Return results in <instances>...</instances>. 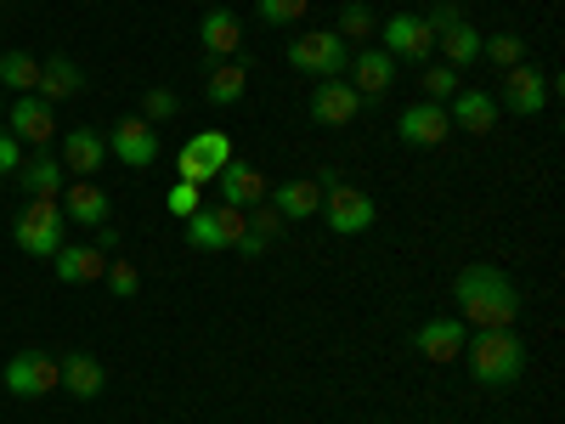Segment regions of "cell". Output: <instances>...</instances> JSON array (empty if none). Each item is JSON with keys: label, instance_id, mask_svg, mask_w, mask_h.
<instances>
[{"label": "cell", "instance_id": "obj_1", "mask_svg": "<svg viewBox=\"0 0 565 424\" xmlns=\"http://www.w3.org/2000/svg\"><path fill=\"white\" fill-rule=\"evenodd\" d=\"M452 300H458V317L469 328H514V317H521V289H514L509 272L492 266V261L463 266L452 277Z\"/></svg>", "mask_w": 565, "mask_h": 424}, {"label": "cell", "instance_id": "obj_21", "mask_svg": "<svg viewBox=\"0 0 565 424\" xmlns=\"http://www.w3.org/2000/svg\"><path fill=\"white\" fill-rule=\"evenodd\" d=\"M447 119H452V130L487 136L498 125V97H487V91H476V85H463L458 97H452V108H447Z\"/></svg>", "mask_w": 565, "mask_h": 424}, {"label": "cell", "instance_id": "obj_20", "mask_svg": "<svg viewBox=\"0 0 565 424\" xmlns=\"http://www.w3.org/2000/svg\"><path fill=\"white\" fill-rule=\"evenodd\" d=\"M12 136L18 141H34V148L57 136V114H52V103H45L40 91H29V97L12 103Z\"/></svg>", "mask_w": 565, "mask_h": 424}, {"label": "cell", "instance_id": "obj_3", "mask_svg": "<svg viewBox=\"0 0 565 424\" xmlns=\"http://www.w3.org/2000/svg\"><path fill=\"white\" fill-rule=\"evenodd\" d=\"M289 68L295 74H311V80H345V68H351V45L334 34V29H306V34H295L289 40Z\"/></svg>", "mask_w": 565, "mask_h": 424}, {"label": "cell", "instance_id": "obj_16", "mask_svg": "<svg viewBox=\"0 0 565 424\" xmlns=\"http://www.w3.org/2000/svg\"><path fill=\"white\" fill-rule=\"evenodd\" d=\"M362 108L367 103L351 91V80H317V91H311V119L317 125H351Z\"/></svg>", "mask_w": 565, "mask_h": 424}, {"label": "cell", "instance_id": "obj_18", "mask_svg": "<svg viewBox=\"0 0 565 424\" xmlns=\"http://www.w3.org/2000/svg\"><path fill=\"white\" fill-rule=\"evenodd\" d=\"M57 204H63V215L79 221V226H108V215H114V199L103 193L97 181H68Z\"/></svg>", "mask_w": 565, "mask_h": 424}, {"label": "cell", "instance_id": "obj_7", "mask_svg": "<svg viewBox=\"0 0 565 424\" xmlns=\"http://www.w3.org/2000/svg\"><path fill=\"white\" fill-rule=\"evenodd\" d=\"M373 34H380V52H391L396 63H430L436 57V34H430V23H424L418 12H396Z\"/></svg>", "mask_w": 565, "mask_h": 424}, {"label": "cell", "instance_id": "obj_19", "mask_svg": "<svg viewBox=\"0 0 565 424\" xmlns=\"http://www.w3.org/2000/svg\"><path fill=\"white\" fill-rule=\"evenodd\" d=\"M271 210L282 215V221H306V215H322V187L311 181V176H295V181H277L271 187Z\"/></svg>", "mask_w": 565, "mask_h": 424}, {"label": "cell", "instance_id": "obj_31", "mask_svg": "<svg viewBox=\"0 0 565 424\" xmlns=\"http://www.w3.org/2000/svg\"><path fill=\"white\" fill-rule=\"evenodd\" d=\"M373 29H380V18L367 12V0H345V7H340V23H334V34H340L345 45H362Z\"/></svg>", "mask_w": 565, "mask_h": 424}, {"label": "cell", "instance_id": "obj_2", "mask_svg": "<svg viewBox=\"0 0 565 424\" xmlns=\"http://www.w3.org/2000/svg\"><path fill=\"white\" fill-rule=\"evenodd\" d=\"M469 368V380L487 385V391H503L521 380V368H526V346L514 328H469V346L458 357Z\"/></svg>", "mask_w": 565, "mask_h": 424}, {"label": "cell", "instance_id": "obj_30", "mask_svg": "<svg viewBox=\"0 0 565 424\" xmlns=\"http://www.w3.org/2000/svg\"><path fill=\"white\" fill-rule=\"evenodd\" d=\"M40 80V63L29 52H0V91H18V97H29Z\"/></svg>", "mask_w": 565, "mask_h": 424}, {"label": "cell", "instance_id": "obj_17", "mask_svg": "<svg viewBox=\"0 0 565 424\" xmlns=\"http://www.w3.org/2000/svg\"><path fill=\"white\" fill-rule=\"evenodd\" d=\"M199 40H204V52L210 63H226V57H238V45H244V23L232 7H210L199 18Z\"/></svg>", "mask_w": 565, "mask_h": 424}, {"label": "cell", "instance_id": "obj_29", "mask_svg": "<svg viewBox=\"0 0 565 424\" xmlns=\"http://www.w3.org/2000/svg\"><path fill=\"white\" fill-rule=\"evenodd\" d=\"M418 91H424V103H452L458 91H463V74L458 68H447V63H424V74H418Z\"/></svg>", "mask_w": 565, "mask_h": 424}, {"label": "cell", "instance_id": "obj_24", "mask_svg": "<svg viewBox=\"0 0 565 424\" xmlns=\"http://www.w3.org/2000/svg\"><path fill=\"white\" fill-rule=\"evenodd\" d=\"M18 181H23L29 199H63L68 170H63V159H52V153H34L29 165H18Z\"/></svg>", "mask_w": 565, "mask_h": 424}, {"label": "cell", "instance_id": "obj_6", "mask_svg": "<svg viewBox=\"0 0 565 424\" xmlns=\"http://www.w3.org/2000/svg\"><path fill=\"white\" fill-rule=\"evenodd\" d=\"M554 91H559L554 74H543L537 63H514V68H503V97H498V108L521 114V119H537V114L548 108Z\"/></svg>", "mask_w": 565, "mask_h": 424}, {"label": "cell", "instance_id": "obj_37", "mask_svg": "<svg viewBox=\"0 0 565 424\" xmlns=\"http://www.w3.org/2000/svg\"><path fill=\"white\" fill-rule=\"evenodd\" d=\"M164 204H170V215H181V221H186L193 210H204V193H199L193 181H170V199H164Z\"/></svg>", "mask_w": 565, "mask_h": 424}, {"label": "cell", "instance_id": "obj_23", "mask_svg": "<svg viewBox=\"0 0 565 424\" xmlns=\"http://www.w3.org/2000/svg\"><path fill=\"white\" fill-rule=\"evenodd\" d=\"M52 272H57L63 283H103L108 255H103L97 244H63V250L52 255Z\"/></svg>", "mask_w": 565, "mask_h": 424}, {"label": "cell", "instance_id": "obj_38", "mask_svg": "<svg viewBox=\"0 0 565 424\" xmlns=\"http://www.w3.org/2000/svg\"><path fill=\"white\" fill-rule=\"evenodd\" d=\"M175 181H193V187H210V181H215V170H210V165H204V159H199L193 148H181V153H175Z\"/></svg>", "mask_w": 565, "mask_h": 424}, {"label": "cell", "instance_id": "obj_25", "mask_svg": "<svg viewBox=\"0 0 565 424\" xmlns=\"http://www.w3.org/2000/svg\"><path fill=\"white\" fill-rule=\"evenodd\" d=\"M244 91H249V68L238 57H226V63H210V80H204V97L215 108H238L244 103Z\"/></svg>", "mask_w": 565, "mask_h": 424}, {"label": "cell", "instance_id": "obj_27", "mask_svg": "<svg viewBox=\"0 0 565 424\" xmlns=\"http://www.w3.org/2000/svg\"><path fill=\"white\" fill-rule=\"evenodd\" d=\"M34 91H40L45 103H63V97H79V91H85V74H79V63H68V57H45Z\"/></svg>", "mask_w": 565, "mask_h": 424}, {"label": "cell", "instance_id": "obj_4", "mask_svg": "<svg viewBox=\"0 0 565 424\" xmlns=\"http://www.w3.org/2000/svg\"><path fill=\"white\" fill-rule=\"evenodd\" d=\"M63 226H68V215H63V204H57V199H29V210H23V215H18V226H12V239H18V250H23V255L52 261V255L63 250Z\"/></svg>", "mask_w": 565, "mask_h": 424}, {"label": "cell", "instance_id": "obj_35", "mask_svg": "<svg viewBox=\"0 0 565 424\" xmlns=\"http://www.w3.org/2000/svg\"><path fill=\"white\" fill-rule=\"evenodd\" d=\"M175 114H181V97H175L170 85H153L148 103H141V119H148V125H164V119H175Z\"/></svg>", "mask_w": 565, "mask_h": 424}, {"label": "cell", "instance_id": "obj_14", "mask_svg": "<svg viewBox=\"0 0 565 424\" xmlns=\"http://www.w3.org/2000/svg\"><path fill=\"white\" fill-rule=\"evenodd\" d=\"M351 91L362 103H380L385 91L396 85V57L391 52H380V45H367V52H351Z\"/></svg>", "mask_w": 565, "mask_h": 424}, {"label": "cell", "instance_id": "obj_8", "mask_svg": "<svg viewBox=\"0 0 565 424\" xmlns=\"http://www.w3.org/2000/svg\"><path fill=\"white\" fill-rule=\"evenodd\" d=\"M322 221H328V232H340V239H362V232H373V221H380V204L340 181L322 193Z\"/></svg>", "mask_w": 565, "mask_h": 424}, {"label": "cell", "instance_id": "obj_40", "mask_svg": "<svg viewBox=\"0 0 565 424\" xmlns=\"http://www.w3.org/2000/svg\"><path fill=\"white\" fill-rule=\"evenodd\" d=\"M424 23H430V34H441V29H452V23H463V12L452 7V0H436V7H430V18H424Z\"/></svg>", "mask_w": 565, "mask_h": 424}, {"label": "cell", "instance_id": "obj_5", "mask_svg": "<svg viewBox=\"0 0 565 424\" xmlns=\"http://www.w3.org/2000/svg\"><path fill=\"white\" fill-rule=\"evenodd\" d=\"M181 226H186V250L221 255V250H238L244 226H249V210H226V204H210V210H193V215H186Z\"/></svg>", "mask_w": 565, "mask_h": 424}, {"label": "cell", "instance_id": "obj_28", "mask_svg": "<svg viewBox=\"0 0 565 424\" xmlns=\"http://www.w3.org/2000/svg\"><path fill=\"white\" fill-rule=\"evenodd\" d=\"M282 226H289V221H282L271 204H255V210H249V226H244V239H238V255L255 261L266 244H277V232H282Z\"/></svg>", "mask_w": 565, "mask_h": 424}, {"label": "cell", "instance_id": "obj_10", "mask_svg": "<svg viewBox=\"0 0 565 424\" xmlns=\"http://www.w3.org/2000/svg\"><path fill=\"white\" fill-rule=\"evenodd\" d=\"M210 187H215V199H221L226 210H255V204H266V193H271L266 170L249 165V159H226L221 176H215Z\"/></svg>", "mask_w": 565, "mask_h": 424}, {"label": "cell", "instance_id": "obj_39", "mask_svg": "<svg viewBox=\"0 0 565 424\" xmlns=\"http://www.w3.org/2000/svg\"><path fill=\"white\" fill-rule=\"evenodd\" d=\"M18 165H23V141L12 130H0V176H18Z\"/></svg>", "mask_w": 565, "mask_h": 424}, {"label": "cell", "instance_id": "obj_15", "mask_svg": "<svg viewBox=\"0 0 565 424\" xmlns=\"http://www.w3.org/2000/svg\"><path fill=\"white\" fill-rule=\"evenodd\" d=\"M103 165H108V136L90 130V125H74V130L63 136V170L79 176V181H90Z\"/></svg>", "mask_w": 565, "mask_h": 424}, {"label": "cell", "instance_id": "obj_33", "mask_svg": "<svg viewBox=\"0 0 565 424\" xmlns=\"http://www.w3.org/2000/svg\"><path fill=\"white\" fill-rule=\"evenodd\" d=\"M481 57H492L498 68H514V63H526V40L521 34H487L481 40Z\"/></svg>", "mask_w": 565, "mask_h": 424}, {"label": "cell", "instance_id": "obj_26", "mask_svg": "<svg viewBox=\"0 0 565 424\" xmlns=\"http://www.w3.org/2000/svg\"><path fill=\"white\" fill-rule=\"evenodd\" d=\"M481 40H487V34H481L476 23H452V29H441V34H436V52H441V63H447V68H458V74H463L469 63H481Z\"/></svg>", "mask_w": 565, "mask_h": 424}, {"label": "cell", "instance_id": "obj_34", "mask_svg": "<svg viewBox=\"0 0 565 424\" xmlns=\"http://www.w3.org/2000/svg\"><path fill=\"white\" fill-rule=\"evenodd\" d=\"M255 7H260V23H271V29H289V23H300V18H306L311 0H255Z\"/></svg>", "mask_w": 565, "mask_h": 424}, {"label": "cell", "instance_id": "obj_13", "mask_svg": "<svg viewBox=\"0 0 565 424\" xmlns=\"http://www.w3.org/2000/svg\"><path fill=\"white\" fill-rule=\"evenodd\" d=\"M396 136L407 141V148H441V141L452 136V119L441 103H413L396 114Z\"/></svg>", "mask_w": 565, "mask_h": 424}, {"label": "cell", "instance_id": "obj_36", "mask_svg": "<svg viewBox=\"0 0 565 424\" xmlns=\"http://www.w3.org/2000/svg\"><path fill=\"white\" fill-rule=\"evenodd\" d=\"M103 283H108V295H119V300H130V295L141 289V272H136L130 261H108V272H103Z\"/></svg>", "mask_w": 565, "mask_h": 424}, {"label": "cell", "instance_id": "obj_22", "mask_svg": "<svg viewBox=\"0 0 565 424\" xmlns=\"http://www.w3.org/2000/svg\"><path fill=\"white\" fill-rule=\"evenodd\" d=\"M57 362H63V391H68V396H79V402H97V396H103L108 368L90 357V351H68V357H57Z\"/></svg>", "mask_w": 565, "mask_h": 424}, {"label": "cell", "instance_id": "obj_32", "mask_svg": "<svg viewBox=\"0 0 565 424\" xmlns=\"http://www.w3.org/2000/svg\"><path fill=\"white\" fill-rule=\"evenodd\" d=\"M186 148H193L215 176H221V165H226V159H238V153H232V136H226V130H199L193 141H186Z\"/></svg>", "mask_w": 565, "mask_h": 424}, {"label": "cell", "instance_id": "obj_11", "mask_svg": "<svg viewBox=\"0 0 565 424\" xmlns=\"http://www.w3.org/2000/svg\"><path fill=\"white\" fill-rule=\"evenodd\" d=\"M108 153H114L125 170H153V165H159V130L141 119V114L114 119V130H108Z\"/></svg>", "mask_w": 565, "mask_h": 424}, {"label": "cell", "instance_id": "obj_12", "mask_svg": "<svg viewBox=\"0 0 565 424\" xmlns=\"http://www.w3.org/2000/svg\"><path fill=\"white\" fill-rule=\"evenodd\" d=\"M463 346H469V322H463V317H430V322L413 335V351H418L424 362H458Z\"/></svg>", "mask_w": 565, "mask_h": 424}, {"label": "cell", "instance_id": "obj_9", "mask_svg": "<svg viewBox=\"0 0 565 424\" xmlns=\"http://www.w3.org/2000/svg\"><path fill=\"white\" fill-rule=\"evenodd\" d=\"M0 380H7L12 396H52L63 385V362L45 357V351H18L7 368H0Z\"/></svg>", "mask_w": 565, "mask_h": 424}]
</instances>
